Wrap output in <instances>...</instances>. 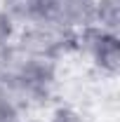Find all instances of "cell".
I'll use <instances>...</instances> for the list:
<instances>
[{
	"label": "cell",
	"instance_id": "cell-1",
	"mask_svg": "<svg viewBox=\"0 0 120 122\" xmlns=\"http://www.w3.org/2000/svg\"><path fill=\"white\" fill-rule=\"evenodd\" d=\"M14 45L31 56L52 61L59 59L61 54L78 49L75 30L59 26V24H24V28L16 30Z\"/></svg>",
	"mask_w": 120,
	"mask_h": 122
},
{
	"label": "cell",
	"instance_id": "cell-6",
	"mask_svg": "<svg viewBox=\"0 0 120 122\" xmlns=\"http://www.w3.org/2000/svg\"><path fill=\"white\" fill-rule=\"evenodd\" d=\"M0 122H19V108L7 96L2 82H0Z\"/></svg>",
	"mask_w": 120,
	"mask_h": 122
},
{
	"label": "cell",
	"instance_id": "cell-5",
	"mask_svg": "<svg viewBox=\"0 0 120 122\" xmlns=\"http://www.w3.org/2000/svg\"><path fill=\"white\" fill-rule=\"evenodd\" d=\"M16 38V21L0 7V49L12 45Z\"/></svg>",
	"mask_w": 120,
	"mask_h": 122
},
{
	"label": "cell",
	"instance_id": "cell-4",
	"mask_svg": "<svg viewBox=\"0 0 120 122\" xmlns=\"http://www.w3.org/2000/svg\"><path fill=\"white\" fill-rule=\"evenodd\" d=\"M99 28L118 33L120 26V0H94V21Z\"/></svg>",
	"mask_w": 120,
	"mask_h": 122
},
{
	"label": "cell",
	"instance_id": "cell-7",
	"mask_svg": "<svg viewBox=\"0 0 120 122\" xmlns=\"http://www.w3.org/2000/svg\"><path fill=\"white\" fill-rule=\"evenodd\" d=\"M49 122H82V117H80V113L73 110V108L59 106V108H54V113H52Z\"/></svg>",
	"mask_w": 120,
	"mask_h": 122
},
{
	"label": "cell",
	"instance_id": "cell-2",
	"mask_svg": "<svg viewBox=\"0 0 120 122\" xmlns=\"http://www.w3.org/2000/svg\"><path fill=\"white\" fill-rule=\"evenodd\" d=\"M75 45L78 49L87 52L92 61L106 71V73H118L120 68V40L115 33L99 28L97 24H90L85 28L75 30Z\"/></svg>",
	"mask_w": 120,
	"mask_h": 122
},
{
	"label": "cell",
	"instance_id": "cell-8",
	"mask_svg": "<svg viewBox=\"0 0 120 122\" xmlns=\"http://www.w3.org/2000/svg\"><path fill=\"white\" fill-rule=\"evenodd\" d=\"M26 122H43V120H26Z\"/></svg>",
	"mask_w": 120,
	"mask_h": 122
},
{
	"label": "cell",
	"instance_id": "cell-3",
	"mask_svg": "<svg viewBox=\"0 0 120 122\" xmlns=\"http://www.w3.org/2000/svg\"><path fill=\"white\" fill-rule=\"evenodd\" d=\"M57 19L66 28H85L94 21V0H59Z\"/></svg>",
	"mask_w": 120,
	"mask_h": 122
}]
</instances>
